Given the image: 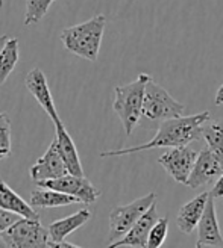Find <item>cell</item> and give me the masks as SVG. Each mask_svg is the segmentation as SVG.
<instances>
[{"mask_svg": "<svg viewBox=\"0 0 223 248\" xmlns=\"http://www.w3.org/2000/svg\"><path fill=\"white\" fill-rule=\"evenodd\" d=\"M209 120V110H204L201 114H194L189 117H178L170 118L159 124L154 138L141 145L119 148V150H108L102 152L101 157H113V156H125L134 155L146 150H154V148H173L190 145L193 141L202 138V124Z\"/></svg>", "mask_w": 223, "mask_h": 248, "instance_id": "obj_1", "label": "cell"}, {"mask_svg": "<svg viewBox=\"0 0 223 248\" xmlns=\"http://www.w3.org/2000/svg\"><path fill=\"white\" fill-rule=\"evenodd\" d=\"M105 26L106 17L103 14H99L84 23L63 29L61 43L70 53L90 62H96L99 50H101Z\"/></svg>", "mask_w": 223, "mask_h": 248, "instance_id": "obj_2", "label": "cell"}, {"mask_svg": "<svg viewBox=\"0 0 223 248\" xmlns=\"http://www.w3.org/2000/svg\"><path fill=\"white\" fill-rule=\"evenodd\" d=\"M151 79L152 78L149 74L141 73L134 82L126 85H117L114 88L113 109L119 115L123 124V129H125V133L128 136H131L134 129L140 124L146 85Z\"/></svg>", "mask_w": 223, "mask_h": 248, "instance_id": "obj_3", "label": "cell"}, {"mask_svg": "<svg viewBox=\"0 0 223 248\" xmlns=\"http://www.w3.org/2000/svg\"><path fill=\"white\" fill-rule=\"evenodd\" d=\"M184 110L185 105L175 100L163 86L155 83L154 79L147 82L140 124H144L146 127H152L158 121L182 117Z\"/></svg>", "mask_w": 223, "mask_h": 248, "instance_id": "obj_4", "label": "cell"}, {"mask_svg": "<svg viewBox=\"0 0 223 248\" xmlns=\"http://www.w3.org/2000/svg\"><path fill=\"white\" fill-rule=\"evenodd\" d=\"M156 202V194L149 192L144 197L131 202L125 206H117L111 210L109 214V232H108V242L113 244L121 239L125 234L132 229L146 210Z\"/></svg>", "mask_w": 223, "mask_h": 248, "instance_id": "obj_5", "label": "cell"}, {"mask_svg": "<svg viewBox=\"0 0 223 248\" xmlns=\"http://www.w3.org/2000/svg\"><path fill=\"white\" fill-rule=\"evenodd\" d=\"M3 236L11 248H51L49 230L41 226L40 219L20 218L3 232Z\"/></svg>", "mask_w": 223, "mask_h": 248, "instance_id": "obj_6", "label": "cell"}, {"mask_svg": "<svg viewBox=\"0 0 223 248\" xmlns=\"http://www.w3.org/2000/svg\"><path fill=\"white\" fill-rule=\"evenodd\" d=\"M41 188L55 189L59 192L69 194L74 198H78L79 203L84 204H93L101 197V191L84 176H74V174H66L63 177L52 179V180H41L35 182Z\"/></svg>", "mask_w": 223, "mask_h": 248, "instance_id": "obj_7", "label": "cell"}, {"mask_svg": "<svg viewBox=\"0 0 223 248\" xmlns=\"http://www.w3.org/2000/svg\"><path fill=\"white\" fill-rule=\"evenodd\" d=\"M197 155H199V152L190 145L173 147L158 157V164L167 171V174L173 180L185 185L194 167Z\"/></svg>", "mask_w": 223, "mask_h": 248, "instance_id": "obj_8", "label": "cell"}, {"mask_svg": "<svg viewBox=\"0 0 223 248\" xmlns=\"http://www.w3.org/2000/svg\"><path fill=\"white\" fill-rule=\"evenodd\" d=\"M223 172V157L214 153L211 148H202L197 155L194 167L189 176L187 185L191 189H197L217 180Z\"/></svg>", "mask_w": 223, "mask_h": 248, "instance_id": "obj_9", "label": "cell"}, {"mask_svg": "<svg viewBox=\"0 0 223 248\" xmlns=\"http://www.w3.org/2000/svg\"><path fill=\"white\" fill-rule=\"evenodd\" d=\"M159 219L158 210H156V202L149 207L146 212L141 215V218L135 222L132 229L123 236L121 239L109 244L106 248H121V247H132V248H146L147 238L151 233L155 222Z\"/></svg>", "mask_w": 223, "mask_h": 248, "instance_id": "obj_10", "label": "cell"}, {"mask_svg": "<svg viewBox=\"0 0 223 248\" xmlns=\"http://www.w3.org/2000/svg\"><path fill=\"white\" fill-rule=\"evenodd\" d=\"M29 174L34 182L52 180V179H58V177H63V176L69 174L67 167L64 164L63 157L59 155L55 140L52 141L51 147L46 150V153L31 167Z\"/></svg>", "mask_w": 223, "mask_h": 248, "instance_id": "obj_11", "label": "cell"}, {"mask_svg": "<svg viewBox=\"0 0 223 248\" xmlns=\"http://www.w3.org/2000/svg\"><path fill=\"white\" fill-rule=\"evenodd\" d=\"M24 85H26L28 91L34 95V98L40 103L43 110H46V114L49 115L53 121V124L61 123V118L58 115V109L55 106L53 97L49 88V83L46 79V74L43 73L41 68H32L24 79Z\"/></svg>", "mask_w": 223, "mask_h": 248, "instance_id": "obj_12", "label": "cell"}, {"mask_svg": "<svg viewBox=\"0 0 223 248\" xmlns=\"http://www.w3.org/2000/svg\"><path fill=\"white\" fill-rule=\"evenodd\" d=\"M216 198L209 194V200L206 203L205 212L197 224V242L196 247L202 245H214V247H223V236L219 227L217 214H216Z\"/></svg>", "mask_w": 223, "mask_h": 248, "instance_id": "obj_13", "label": "cell"}, {"mask_svg": "<svg viewBox=\"0 0 223 248\" xmlns=\"http://www.w3.org/2000/svg\"><path fill=\"white\" fill-rule=\"evenodd\" d=\"M55 141L58 145L59 155L63 157L64 164L67 167L69 174L84 176V168H82L81 159H79L78 148L74 145V141L71 140V136L67 132L63 121L55 124Z\"/></svg>", "mask_w": 223, "mask_h": 248, "instance_id": "obj_14", "label": "cell"}, {"mask_svg": "<svg viewBox=\"0 0 223 248\" xmlns=\"http://www.w3.org/2000/svg\"><path fill=\"white\" fill-rule=\"evenodd\" d=\"M208 200H209V192H202L179 209L176 217V226L182 233L190 234L197 227L205 212Z\"/></svg>", "mask_w": 223, "mask_h": 248, "instance_id": "obj_15", "label": "cell"}, {"mask_svg": "<svg viewBox=\"0 0 223 248\" xmlns=\"http://www.w3.org/2000/svg\"><path fill=\"white\" fill-rule=\"evenodd\" d=\"M0 209L11 212L14 215H18L20 218H29V219H40L38 212L34 209V206L28 202H24L23 198L9 188L2 179H0Z\"/></svg>", "mask_w": 223, "mask_h": 248, "instance_id": "obj_16", "label": "cell"}, {"mask_svg": "<svg viewBox=\"0 0 223 248\" xmlns=\"http://www.w3.org/2000/svg\"><path fill=\"white\" fill-rule=\"evenodd\" d=\"M91 219V212L90 209H81L76 214H71L66 218H61L53 221L51 226L47 227L49 230V236H51V241L53 242H61L64 241L69 234H71L73 232H76L78 229H81L85 222H88Z\"/></svg>", "mask_w": 223, "mask_h": 248, "instance_id": "obj_17", "label": "cell"}, {"mask_svg": "<svg viewBox=\"0 0 223 248\" xmlns=\"http://www.w3.org/2000/svg\"><path fill=\"white\" fill-rule=\"evenodd\" d=\"M29 203L34 207H43V209H51V207H63V206H70L74 203H79L78 198H74L69 194L59 192L55 189L49 188H41L38 186L36 189L32 191Z\"/></svg>", "mask_w": 223, "mask_h": 248, "instance_id": "obj_18", "label": "cell"}, {"mask_svg": "<svg viewBox=\"0 0 223 248\" xmlns=\"http://www.w3.org/2000/svg\"><path fill=\"white\" fill-rule=\"evenodd\" d=\"M20 59L18 38H9L5 44L2 53H0V85H3L9 74L14 71L17 62Z\"/></svg>", "mask_w": 223, "mask_h": 248, "instance_id": "obj_19", "label": "cell"}, {"mask_svg": "<svg viewBox=\"0 0 223 248\" xmlns=\"http://www.w3.org/2000/svg\"><path fill=\"white\" fill-rule=\"evenodd\" d=\"M202 138L206 147L223 157V118L206 121L202 124Z\"/></svg>", "mask_w": 223, "mask_h": 248, "instance_id": "obj_20", "label": "cell"}, {"mask_svg": "<svg viewBox=\"0 0 223 248\" xmlns=\"http://www.w3.org/2000/svg\"><path fill=\"white\" fill-rule=\"evenodd\" d=\"M55 0H26V12H24V26H32L38 23Z\"/></svg>", "mask_w": 223, "mask_h": 248, "instance_id": "obj_21", "label": "cell"}, {"mask_svg": "<svg viewBox=\"0 0 223 248\" xmlns=\"http://www.w3.org/2000/svg\"><path fill=\"white\" fill-rule=\"evenodd\" d=\"M167 234H169V218L163 217L155 222V226L152 227L151 233H149L146 248H161L167 239Z\"/></svg>", "mask_w": 223, "mask_h": 248, "instance_id": "obj_22", "label": "cell"}, {"mask_svg": "<svg viewBox=\"0 0 223 248\" xmlns=\"http://www.w3.org/2000/svg\"><path fill=\"white\" fill-rule=\"evenodd\" d=\"M11 155V121L5 112H0V162Z\"/></svg>", "mask_w": 223, "mask_h": 248, "instance_id": "obj_23", "label": "cell"}, {"mask_svg": "<svg viewBox=\"0 0 223 248\" xmlns=\"http://www.w3.org/2000/svg\"><path fill=\"white\" fill-rule=\"evenodd\" d=\"M17 219H20L18 215H14L11 212H6V210H3V209H0V233L8 230Z\"/></svg>", "mask_w": 223, "mask_h": 248, "instance_id": "obj_24", "label": "cell"}, {"mask_svg": "<svg viewBox=\"0 0 223 248\" xmlns=\"http://www.w3.org/2000/svg\"><path fill=\"white\" fill-rule=\"evenodd\" d=\"M209 194H211L214 198H222L223 197V172H222V176L216 180L213 189L209 191Z\"/></svg>", "mask_w": 223, "mask_h": 248, "instance_id": "obj_25", "label": "cell"}, {"mask_svg": "<svg viewBox=\"0 0 223 248\" xmlns=\"http://www.w3.org/2000/svg\"><path fill=\"white\" fill-rule=\"evenodd\" d=\"M51 248H82V247H78V245L70 244V242H66V241H61V242H53V241H51Z\"/></svg>", "mask_w": 223, "mask_h": 248, "instance_id": "obj_26", "label": "cell"}, {"mask_svg": "<svg viewBox=\"0 0 223 248\" xmlns=\"http://www.w3.org/2000/svg\"><path fill=\"white\" fill-rule=\"evenodd\" d=\"M214 103H216L217 106L223 105V85L220 86V88L217 90V93H216V98H214Z\"/></svg>", "mask_w": 223, "mask_h": 248, "instance_id": "obj_27", "label": "cell"}, {"mask_svg": "<svg viewBox=\"0 0 223 248\" xmlns=\"http://www.w3.org/2000/svg\"><path fill=\"white\" fill-rule=\"evenodd\" d=\"M0 248H11L9 242H8L6 238L3 236V233H0Z\"/></svg>", "mask_w": 223, "mask_h": 248, "instance_id": "obj_28", "label": "cell"}, {"mask_svg": "<svg viewBox=\"0 0 223 248\" xmlns=\"http://www.w3.org/2000/svg\"><path fill=\"white\" fill-rule=\"evenodd\" d=\"M8 40H9L8 35H0V53H2V50H3L5 44L8 43Z\"/></svg>", "mask_w": 223, "mask_h": 248, "instance_id": "obj_29", "label": "cell"}, {"mask_svg": "<svg viewBox=\"0 0 223 248\" xmlns=\"http://www.w3.org/2000/svg\"><path fill=\"white\" fill-rule=\"evenodd\" d=\"M196 248H220V247H214V245H202V247H196Z\"/></svg>", "mask_w": 223, "mask_h": 248, "instance_id": "obj_30", "label": "cell"}, {"mask_svg": "<svg viewBox=\"0 0 223 248\" xmlns=\"http://www.w3.org/2000/svg\"><path fill=\"white\" fill-rule=\"evenodd\" d=\"M3 6V0H0V8H2Z\"/></svg>", "mask_w": 223, "mask_h": 248, "instance_id": "obj_31", "label": "cell"}]
</instances>
